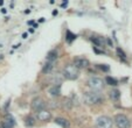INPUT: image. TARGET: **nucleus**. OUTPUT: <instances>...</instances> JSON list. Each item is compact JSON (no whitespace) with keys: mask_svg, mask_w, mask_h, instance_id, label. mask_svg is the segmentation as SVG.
I'll return each instance as SVG.
<instances>
[{"mask_svg":"<svg viewBox=\"0 0 132 128\" xmlns=\"http://www.w3.org/2000/svg\"><path fill=\"white\" fill-rule=\"evenodd\" d=\"M83 101L87 105H100L104 101V96L96 91H88L83 94Z\"/></svg>","mask_w":132,"mask_h":128,"instance_id":"nucleus-1","label":"nucleus"},{"mask_svg":"<svg viewBox=\"0 0 132 128\" xmlns=\"http://www.w3.org/2000/svg\"><path fill=\"white\" fill-rule=\"evenodd\" d=\"M62 76L63 78L69 79V80H75L80 77V70L75 67L74 64H68L63 68L62 71Z\"/></svg>","mask_w":132,"mask_h":128,"instance_id":"nucleus-2","label":"nucleus"},{"mask_svg":"<svg viewBox=\"0 0 132 128\" xmlns=\"http://www.w3.org/2000/svg\"><path fill=\"white\" fill-rule=\"evenodd\" d=\"M88 86L92 90V91H101L104 89L105 86V81L100 77H90L88 79Z\"/></svg>","mask_w":132,"mask_h":128,"instance_id":"nucleus-3","label":"nucleus"},{"mask_svg":"<svg viewBox=\"0 0 132 128\" xmlns=\"http://www.w3.org/2000/svg\"><path fill=\"white\" fill-rule=\"evenodd\" d=\"M113 122L118 128H130L131 127V121L125 114H116Z\"/></svg>","mask_w":132,"mask_h":128,"instance_id":"nucleus-4","label":"nucleus"},{"mask_svg":"<svg viewBox=\"0 0 132 128\" xmlns=\"http://www.w3.org/2000/svg\"><path fill=\"white\" fill-rule=\"evenodd\" d=\"M46 106H47V103H46L42 98H40V97L34 98L32 100V103H30V107H32V109L35 111L36 113L37 112H40V111L46 109Z\"/></svg>","mask_w":132,"mask_h":128,"instance_id":"nucleus-5","label":"nucleus"},{"mask_svg":"<svg viewBox=\"0 0 132 128\" xmlns=\"http://www.w3.org/2000/svg\"><path fill=\"white\" fill-rule=\"evenodd\" d=\"M96 125H97L98 128H112L113 127V121L109 116L102 115L96 120Z\"/></svg>","mask_w":132,"mask_h":128,"instance_id":"nucleus-6","label":"nucleus"},{"mask_svg":"<svg viewBox=\"0 0 132 128\" xmlns=\"http://www.w3.org/2000/svg\"><path fill=\"white\" fill-rule=\"evenodd\" d=\"M72 64H74L78 70H81V69H85V68L89 67L90 62H89V59L85 58V57H75V58L72 59Z\"/></svg>","mask_w":132,"mask_h":128,"instance_id":"nucleus-7","label":"nucleus"},{"mask_svg":"<svg viewBox=\"0 0 132 128\" xmlns=\"http://www.w3.org/2000/svg\"><path fill=\"white\" fill-rule=\"evenodd\" d=\"M50 119H52V112L48 109H43L36 113V120L39 121H49Z\"/></svg>","mask_w":132,"mask_h":128,"instance_id":"nucleus-8","label":"nucleus"},{"mask_svg":"<svg viewBox=\"0 0 132 128\" xmlns=\"http://www.w3.org/2000/svg\"><path fill=\"white\" fill-rule=\"evenodd\" d=\"M90 41L100 48H104L105 45H106V40L102 36H92L91 39H90Z\"/></svg>","mask_w":132,"mask_h":128,"instance_id":"nucleus-9","label":"nucleus"},{"mask_svg":"<svg viewBox=\"0 0 132 128\" xmlns=\"http://www.w3.org/2000/svg\"><path fill=\"white\" fill-rule=\"evenodd\" d=\"M49 94L52 97H60L61 96V85H53L48 90Z\"/></svg>","mask_w":132,"mask_h":128,"instance_id":"nucleus-10","label":"nucleus"},{"mask_svg":"<svg viewBox=\"0 0 132 128\" xmlns=\"http://www.w3.org/2000/svg\"><path fill=\"white\" fill-rule=\"evenodd\" d=\"M54 121L56 125L61 126L62 128H70V122L64 118H56Z\"/></svg>","mask_w":132,"mask_h":128,"instance_id":"nucleus-11","label":"nucleus"},{"mask_svg":"<svg viewBox=\"0 0 132 128\" xmlns=\"http://www.w3.org/2000/svg\"><path fill=\"white\" fill-rule=\"evenodd\" d=\"M57 58H59V52L56 49L50 50L47 54V62H55Z\"/></svg>","mask_w":132,"mask_h":128,"instance_id":"nucleus-12","label":"nucleus"},{"mask_svg":"<svg viewBox=\"0 0 132 128\" xmlns=\"http://www.w3.org/2000/svg\"><path fill=\"white\" fill-rule=\"evenodd\" d=\"M109 97H110V99H111V100L118 101L120 99V92L118 91L117 89H113V90H111V91L109 92Z\"/></svg>","mask_w":132,"mask_h":128,"instance_id":"nucleus-13","label":"nucleus"},{"mask_svg":"<svg viewBox=\"0 0 132 128\" xmlns=\"http://www.w3.org/2000/svg\"><path fill=\"white\" fill-rule=\"evenodd\" d=\"M54 69V62H47L42 68V72L43 74H50Z\"/></svg>","mask_w":132,"mask_h":128,"instance_id":"nucleus-14","label":"nucleus"},{"mask_svg":"<svg viewBox=\"0 0 132 128\" xmlns=\"http://www.w3.org/2000/svg\"><path fill=\"white\" fill-rule=\"evenodd\" d=\"M105 84H108V85H110V86H117L118 81H117V79L108 76V77H105Z\"/></svg>","mask_w":132,"mask_h":128,"instance_id":"nucleus-15","label":"nucleus"},{"mask_svg":"<svg viewBox=\"0 0 132 128\" xmlns=\"http://www.w3.org/2000/svg\"><path fill=\"white\" fill-rule=\"evenodd\" d=\"M76 37H77L76 34H72L70 30H67V32H65V40H67L68 43H71L74 40H76Z\"/></svg>","mask_w":132,"mask_h":128,"instance_id":"nucleus-16","label":"nucleus"},{"mask_svg":"<svg viewBox=\"0 0 132 128\" xmlns=\"http://www.w3.org/2000/svg\"><path fill=\"white\" fill-rule=\"evenodd\" d=\"M25 125L28 126V127H33L35 125V119L32 118V116H27L25 119Z\"/></svg>","mask_w":132,"mask_h":128,"instance_id":"nucleus-17","label":"nucleus"},{"mask_svg":"<svg viewBox=\"0 0 132 128\" xmlns=\"http://www.w3.org/2000/svg\"><path fill=\"white\" fill-rule=\"evenodd\" d=\"M72 105H74V103H72L70 99H65L64 101H63V107L67 109H70L72 107Z\"/></svg>","mask_w":132,"mask_h":128,"instance_id":"nucleus-18","label":"nucleus"},{"mask_svg":"<svg viewBox=\"0 0 132 128\" xmlns=\"http://www.w3.org/2000/svg\"><path fill=\"white\" fill-rule=\"evenodd\" d=\"M97 68L102 70L103 72H109L110 71V67L106 65V64H97Z\"/></svg>","mask_w":132,"mask_h":128,"instance_id":"nucleus-19","label":"nucleus"},{"mask_svg":"<svg viewBox=\"0 0 132 128\" xmlns=\"http://www.w3.org/2000/svg\"><path fill=\"white\" fill-rule=\"evenodd\" d=\"M116 51H117V55L123 59V61H125V59H126V54H125V52L123 51L120 48H117V50H116Z\"/></svg>","mask_w":132,"mask_h":128,"instance_id":"nucleus-20","label":"nucleus"},{"mask_svg":"<svg viewBox=\"0 0 132 128\" xmlns=\"http://www.w3.org/2000/svg\"><path fill=\"white\" fill-rule=\"evenodd\" d=\"M5 121H6V122H8V123H10V125H12L13 127H14V125H15V121H14V119H13L11 115H8V114H7V116H6Z\"/></svg>","mask_w":132,"mask_h":128,"instance_id":"nucleus-21","label":"nucleus"},{"mask_svg":"<svg viewBox=\"0 0 132 128\" xmlns=\"http://www.w3.org/2000/svg\"><path fill=\"white\" fill-rule=\"evenodd\" d=\"M0 128H13V126L10 125L8 122H6V121H3L1 125H0Z\"/></svg>","mask_w":132,"mask_h":128,"instance_id":"nucleus-22","label":"nucleus"},{"mask_svg":"<svg viewBox=\"0 0 132 128\" xmlns=\"http://www.w3.org/2000/svg\"><path fill=\"white\" fill-rule=\"evenodd\" d=\"M106 44H109L110 47H113V43H112V41L109 39V37H106Z\"/></svg>","mask_w":132,"mask_h":128,"instance_id":"nucleus-23","label":"nucleus"},{"mask_svg":"<svg viewBox=\"0 0 132 128\" xmlns=\"http://www.w3.org/2000/svg\"><path fill=\"white\" fill-rule=\"evenodd\" d=\"M94 51H95V52H97V54H103V52H104V51H103V50H98L96 47H94Z\"/></svg>","mask_w":132,"mask_h":128,"instance_id":"nucleus-24","label":"nucleus"},{"mask_svg":"<svg viewBox=\"0 0 132 128\" xmlns=\"http://www.w3.org/2000/svg\"><path fill=\"white\" fill-rule=\"evenodd\" d=\"M67 5H68V3H67V1H65V3H63L61 6H62V7H67Z\"/></svg>","mask_w":132,"mask_h":128,"instance_id":"nucleus-25","label":"nucleus"},{"mask_svg":"<svg viewBox=\"0 0 132 128\" xmlns=\"http://www.w3.org/2000/svg\"><path fill=\"white\" fill-rule=\"evenodd\" d=\"M57 11H53V15H57Z\"/></svg>","mask_w":132,"mask_h":128,"instance_id":"nucleus-26","label":"nucleus"},{"mask_svg":"<svg viewBox=\"0 0 132 128\" xmlns=\"http://www.w3.org/2000/svg\"><path fill=\"white\" fill-rule=\"evenodd\" d=\"M1 12H3V13H4V14H5V13H6V12H7V10H6V8H3V10H1Z\"/></svg>","mask_w":132,"mask_h":128,"instance_id":"nucleus-27","label":"nucleus"},{"mask_svg":"<svg viewBox=\"0 0 132 128\" xmlns=\"http://www.w3.org/2000/svg\"><path fill=\"white\" fill-rule=\"evenodd\" d=\"M22 37H23V39H26V37H27V33H23V34H22Z\"/></svg>","mask_w":132,"mask_h":128,"instance_id":"nucleus-28","label":"nucleus"},{"mask_svg":"<svg viewBox=\"0 0 132 128\" xmlns=\"http://www.w3.org/2000/svg\"><path fill=\"white\" fill-rule=\"evenodd\" d=\"M1 5H4V1H3V0H0V6H1Z\"/></svg>","mask_w":132,"mask_h":128,"instance_id":"nucleus-29","label":"nucleus"},{"mask_svg":"<svg viewBox=\"0 0 132 128\" xmlns=\"http://www.w3.org/2000/svg\"><path fill=\"white\" fill-rule=\"evenodd\" d=\"M1 58H3V55H0V59H1Z\"/></svg>","mask_w":132,"mask_h":128,"instance_id":"nucleus-30","label":"nucleus"}]
</instances>
